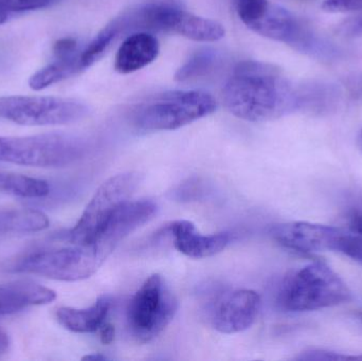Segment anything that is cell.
Returning <instances> with one entry per match:
<instances>
[{
  "instance_id": "277c9868",
  "label": "cell",
  "mask_w": 362,
  "mask_h": 361,
  "mask_svg": "<svg viewBox=\"0 0 362 361\" xmlns=\"http://www.w3.org/2000/svg\"><path fill=\"white\" fill-rule=\"evenodd\" d=\"M88 152V141L70 134L0 137V161L25 167H67L84 158Z\"/></svg>"
},
{
  "instance_id": "9a60e30c",
  "label": "cell",
  "mask_w": 362,
  "mask_h": 361,
  "mask_svg": "<svg viewBox=\"0 0 362 361\" xmlns=\"http://www.w3.org/2000/svg\"><path fill=\"white\" fill-rule=\"evenodd\" d=\"M57 298L54 290L29 281L0 284V317L27 307L49 304Z\"/></svg>"
},
{
  "instance_id": "4316f807",
  "label": "cell",
  "mask_w": 362,
  "mask_h": 361,
  "mask_svg": "<svg viewBox=\"0 0 362 361\" xmlns=\"http://www.w3.org/2000/svg\"><path fill=\"white\" fill-rule=\"evenodd\" d=\"M350 228L362 235V208L357 210L351 218Z\"/></svg>"
},
{
  "instance_id": "7402d4cb",
  "label": "cell",
  "mask_w": 362,
  "mask_h": 361,
  "mask_svg": "<svg viewBox=\"0 0 362 361\" xmlns=\"http://www.w3.org/2000/svg\"><path fill=\"white\" fill-rule=\"evenodd\" d=\"M62 0H0V25L21 13L42 10L59 4Z\"/></svg>"
},
{
  "instance_id": "7c38bea8",
  "label": "cell",
  "mask_w": 362,
  "mask_h": 361,
  "mask_svg": "<svg viewBox=\"0 0 362 361\" xmlns=\"http://www.w3.org/2000/svg\"><path fill=\"white\" fill-rule=\"evenodd\" d=\"M161 32L178 34L196 42H217L225 36V28L212 19L204 18L183 10L180 4L169 1L161 13Z\"/></svg>"
},
{
  "instance_id": "8992f818",
  "label": "cell",
  "mask_w": 362,
  "mask_h": 361,
  "mask_svg": "<svg viewBox=\"0 0 362 361\" xmlns=\"http://www.w3.org/2000/svg\"><path fill=\"white\" fill-rule=\"evenodd\" d=\"M175 295L160 275H153L137 290L127 307V326L139 343H148L170 326L178 311Z\"/></svg>"
},
{
  "instance_id": "f546056e",
  "label": "cell",
  "mask_w": 362,
  "mask_h": 361,
  "mask_svg": "<svg viewBox=\"0 0 362 361\" xmlns=\"http://www.w3.org/2000/svg\"><path fill=\"white\" fill-rule=\"evenodd\" d=\"M83 360L104 361L107 360V357L101 355V354H91V355L85 356Z\"/></svg>"
},
{
  "instance_id": "f1b7e54d",
  "label": "cell",
  "mask_w": 362,
  "mask_h": 361,
  "mask_svg": "<svg viewBox=\"0 0 362 361\" xmlns=\"http://www.w3.org/2000/svg\"><path fill=\"white\" fill-rule=\"evenodd\" d=\"M352 35L362 36V18L359 19L352 27Z\"/></svg>"
},
{
  "instance_id": "484cf974",
  "label": "cell",
  "mask_w": 362,
  "mask_h": 361,
  "mask_svg": "<svg viewBox=\"0 0 362 361\" xmlns=\"http://www.w3.org/2000/svg\"><path fill=\"white\" fill-rule=\"evenodd\" d=\"M98 332H99L100 339L103 345H108L114 341L115 326L110 322L106 321Z\"/></svg>"
},
{
  "instance_id": "ffe728a7",
  "label": "cell",
  "mask_w": 362,
  "mask_h": 361,
  "mask_svg": "<svg viewBox=\"0 0 362 361\" xmlns=\"http://www.w3.org/2000/svg\"><path fill=\"white\" fill-rule=\"evenodd\" d=\"M122 35V30L117 19L104 27L81 52L80 63L82 70L87 69L101 59Z\"/></svg>"
},
{
  "instance_id": "6da1fadb",
  "label": "cell",
  "mask_w": 362,
  "mask_h": 361,
  "mask_svg": "<svg viewBox=\"0 0 362 361\" xmlns=\"http://www.w3.org/2000/svg\"><path fill=\"white\" fill-rule=\"evenodd\" d=\"M223 97L233 116L250 122L274 120L300 104L293 85L278 69L255 61L236 65L223 87Z\"/></svg>"
},
{
  "instance_id": "e0dca14e",
  "label": "cell",
  "mask_w": 362,
  "mask_h": 361,
  "mask_svg": "<svg viewBox=\"0 0 362 361\" xmlns=\"http://www.w3.org/2000/svg\"><path fill=\"white\" fill-rule=\"evenodd\" d=\"M48 216L33 209H0V235H21L45 230Z\"/></svg>"
},
{
  "instance_id": "603a6c76",
  "label": "cell",
  "mask_w": 362,
  "mask_h": 361,
  "mask_svg": "<svg viewBox=\"0 0 362 361\" xmlns=\"http://www.w3.org/2000/svg\"><path fill=\"white\" fill-rule=\"evenodd\" d=\"M269 4L268 0H235V8L240 20L249 27L264 14Z\"/></svg>"
},
{
  "instance_id": "3957f363",
  "label": "cell",
  "mask_w": 362,
  "mask_h": 361,
  "mask_svg": "<svg viewBox=\"0 0 362 361\" xmlns=\"http://www.w3.org/2000/svg\"><path fill=\"white\" fill-rule=\"evenodd\" d=\"M344 280L322 262H314L285 278L278 295L279 305L291 313L318 311L351 300Z\"/></svg>"
},
{
  "instance_id": "cb8c5ba5",
  "label": "cell",
  "mask_w": 362,
  "mask_h": 361,
  "mask_svg": "<svg viewBox=\"0 0 362 361\" xmlns=\"http://www.w3.org/2000/svg\"><path fill=\"white\" fill-rule=\"evenodd\" d=\"M78 40L72 37H64L57 40L53 46L55 59H70L81 53Z\"/></svg>"
},
{
  "instance_id": "2e32d148",
  "label": "cell",
  "mask_w": 362,
  "mask_h": 361,
  "mask_svg": "<svg viewBox=\"0 0 362 361\" xmlns=\"http://www.w3.org/2000/svg\"><path fill=\"white\" fill-rule=\"evenodd\" d=\"M112 304V298L104 295L86 309L61 307L57 311V319L62 326L70 332L78 334L98 332L105 324Z\"/></svg>"
},
{
  "instance_id": "52a82bcc",
  "label": "cell",
  "mask_w": 362,
  "mask_h": 361,
  "mask_svg": "<svg viewBox=\"0 0 362 361\" xmlns=\"http://www.w3.org/2000/svg\"><path fill=\"white\" fill-rule=\"evenodd\" d=\"M139 172L118 174L106 180L98 189L76 226L68 232L69 243L91 244L101 233L112 214L131 201L142 182Z\"/></svg>"
},
{
  "instance_id": "5b68a950",
  "label": "cell",
  "mask_w": 362,
  "mask_h": 361,
  "mask_svg": "<svg viewBox=\"0 0 362 361\" xmlns=\"http://www.w3.org/2000/svg\"><path fill=\"white\" fill-rule=\"evenodd\" d=\"M216 107L214 97L204 91H168L140 104L133 121L141 131H174L209 116Z\"/></svg>"
},
{
  "instance_id": "9c48e42d",
  "label": "cell",
  "mask_w": 362,
  "mask_h": 361,
  "mask_svg": "<svg viewBox=\"0 0 362 361\" xmlns=\"http://www.w3.org/2000/svg\"><path fill=\"white\" fill-rule=\"evenodd\" d=\"M248 28L264 37L288 45L306 54L322 57L332 52L299 17L282 6L269 4L264 14Z\"/></svg>"
},
{
  "instance_id": "8fae6325",
  "label": "cell",
  "mask_w": 362,
  "mask_h": 361,
  "mask_svg": "<svg viewBox=\"0 0 362 361\" xmlns=\"http://www.w3.org/2000/svg\"><path fill=\"white\" fill-rule=\"evenodd\" d=\"M261 309V298L251 290L226 292L215 303L213 328L221 334H238L253 326Z\"/></svg>"
},
{
  "instance_id": "30bf717a",
  "label": "cell",
  "mask_w": 362,
  "mask_h": 361,
  "mask_svg": "<svg viewBox=\"0 0 362 361\" xmlns=\"http://www.w3.org/2000/svg\"><path fill=\"white\" fill-rule=\"evenodd\" d=\"M342 228L313 224L308 222H289L272 227V239L285 249L300 254L335 251Z\"/></svg>"
},
{
  "instance_id": "44dd1931",
  "label": "cell",
  "mask_w": 362,
  "mask_h": 361,
  "mask_svg": "<svg viewBox=\"0 0 362 361\" xmlns=\"http://www.w3.org/2000/svg\"><path fill=\"white\" fill-rule=\"evenodd\" d=\"M217 63L218 54L216 51L211 49L197 51L177 70L175 80L178 82H187L204 78L214 70Z\"/></svg>"
},
{
  "instance_id": "83f0119b",
  "label": "cell",
  "mask_w": 362,
  "mask_h": 361,
  "mask_svg": "<svg viewBox=\"0 0 362 361\" xmlns=\"http://www.w3.org/2000/svg\"><path fill=\"white\" fill-rule=\"evenodd\" d=\"M10 347V338L4 331L0 330V356L6 353Z\"/></svg>"
},
{
  "instance_id": "7a4b0ae2",
  "label": "cell",
  "mask_w": 362,
  "mask_h": 361,
  "mask_svg": "<svg viewBox=\"0 0 362 361\" xmlns=\"http://www.w3.org/2000/svg\"><path fill=\"white\" fill-rule=\"evenodd\" d=\"M68 247L37 248L0 263V273L42 276L57 281L88 279L112 254L101 242Z\"/></svg>"
},
{
  "instance_id": "ac0fdd59",
  "label": "cell",
  "mask_w": 362,
  "mask_h": 361,
  "mask_svg": "<svg viewBox=\"0 0 362 361\" xmlns=\"http://www.w3.org/2000/svg\"><path fill=\"white\" fill-rule=\"evenodd\" d=\"M0 192L23 199H42L50 194L51 187L40 178L0 172Z\"/></svg>"
},
{
  "instance_id": "5bb4252c",
  "label": "cell",
  "mask_w": 362,
  "mask_h": 361,
  "mask_svg": "<svg viewBox=\"0 0 362 361\" xmlns=\"http://www.w3.org/2000/svg\"><path fill=\"white\" fill-rule=\"evenodd\" d=\"M158 40L148 32H135L125 38L117 52L115 69L121 74L141 70L158 57Z\"/></svg>"
},
{
  "instance_id": "1f68e13d",
  "label": "cell",
  "mask_w": 362,
  "mask_h": 361,
  "mask_svg": "<svg viewBox=\"0 0 362 361\" xmlns=\"http://www.w3.org/2000/svg\"><path fill=\"white\" fill-rule=\"evenodd\" d=\"M361 143H362V133H361Z\"/></svg>"
},
{
  "instance_id": "4fadbf2b",
  "label": "cell",
  "mask_w": 362,
  "mask_h": 361,
  "mask_svg": "<svg viewBox=\"0 0 362 361\" xmlns=\"http://www.w3.org/2000/svg\"><path fill=\"white\" fill-rule=\"evenodd\" d=\"M169 232L173 237L174 247L192 259H204L223 251L233 239L230 232L202 235L189 220H175L171 223Z\"/></svg>"
},
{
  "instance_id": "4dcf8cb0",
  "label": "cell",
  "mask_w": 362,
  "mask_h": 361,
  "mask_svg": "<svg viewBox=\"0 0 362 361\" xmlns=\"http://www.w3.org/2000/svg\"><path fill=\"white\" fill-rule=\"evenodd\" d=\"M359 319H361V321H362V313H361V314H359Z\"/></svg>"
},
{
  "instance_id": "d6986e66",
  "label": "cell",
  "mask_w": 362,
  "mask_h": 361,
  "mask_svg": "<svg viewBox=\"0 0 362 361\" xmlns=\"http://www.w3.org/2000/svg\"><path fill=\"white\" fill-rule=\"evenodd\" d=\"M80 57L81 53L70 59H55L53 63L38 70L30 78V88L36 91L42 90L81 71L82 68H81Z\"/></svg>"
},
{
  "instance_id": "ba28073f",
  "label": "cell",
  "mask_w": 362,
  "mask_h": 361,
  "mask_svg": "<svg viewBox=\"0 0 362 361\" xmlns=\"http://www.w3.org/2000/svg\"><path fill=\"white\" fill-rule=\"evenodd\" d=\"M89 108L78 100L57 97H0V119L27 126L65 125L86 118Z\"/></svg>"
},
{
  "instance_id": "d4e9b609",
  "label": "cell",
  "mask_w": 362,
  "mask_h": 361,
  "mask_svg": "<svg viewBox=\"0 0 362 361\" xmlns=\"http://www.w3.org/2000/svg\"><path fill=\"white\" fill-rule=\"evenodd\" d=\"M322 10L329 13H349L362 10V0H325Z\"/></svg>"
}]
</instances>
